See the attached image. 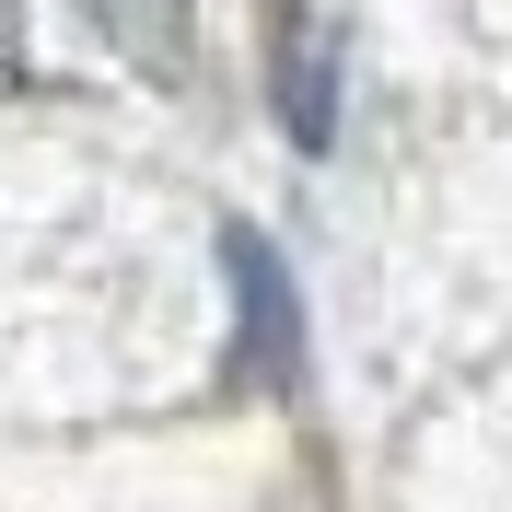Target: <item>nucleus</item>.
<instances>
[{
	"label": "nucleus",
	"instance_id": "obj_2",
	"mask_svg": "<svg viewBox=\"0 0 512 512\" xmlns=\"http://www.w3.org/2000/svg\"><path fill=\"white\" fill-rule=\"evenodd\" d=\"M280 117L303 152L338 140V70H326V35H315V0H280Z\"/></svg>",
	"mask_w": 512,
	"mask_h": 512
},
{
	"label": "nucleus",
	"instance_id": "obj_3",
	"mask_svg": "<svg viewBox=\"0 0 512 512\" xmlns=\"http://www.w3.org/2000/svg\"><path fill=\"white\" fill-rule=\"evenodd\" d=\"M105 35H117V59H140V70H175L187 59V0H82Z\"/></svg>",
	"mask_w": 512,
	"mask_h": 512
},
{
	"label": "nucleus",
	"instance_id": "obj_1",
	"mask_svg": "<svg viewBox=\"0 0 512 512\" xmlns=\"http://www.w3.org/2000/svg\"><path fill=\"white\" fill-rule=\"evenodd\" d=\"M222 268H233V315H245V373L268 384V396H291V384H303V303H291L280 245H268L256 222H233Z\"/></svg>",
	"mask_w": 512,
	"mask_h": 512
}]
</instances>
